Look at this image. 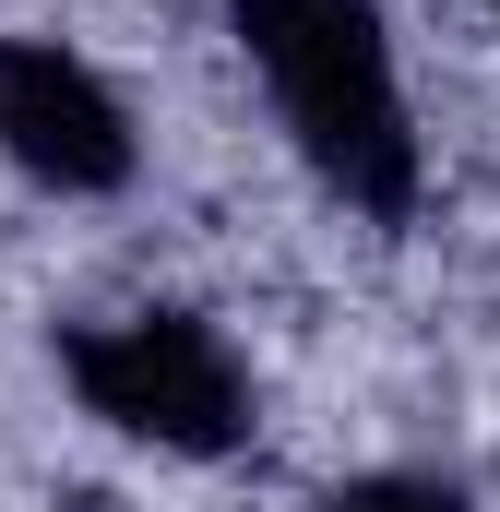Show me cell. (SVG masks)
Segmentation results:
<instances>
[{"instance_id":"6da1fadb","label":"cell","mask_w":500,"mask_h":512,"mask_svg":"<svg viewBox=\"0 0 500 512\" xmlns=\"http://www.w3.org/2000/svg\"><path fill=\"white\" fill-rule=\"evenodd\" d=\"M227 36L262 72L310 179L381 227H405L417 215V108H405L381 0H227Z\"/></svg>"},{"instance_id":"7a4b0ae2","label":"cell","mask_w":500,"mask_h":512,"mask_svg":"<svg viewBox=\"0 0 500 512\" xmlns=\"http://www.w3.org/2000/svg\"><path fill=\"white\" fill-rule=\"evenodd\" d=\"M60 382L96 429L143 453L215 465L250 441V370L203 310H120V322H60Z\"/></svg>"},{"instance_id":"3957f363","label":"cell","mask_w":500,"mask_h":512,"mask_svg":"<svg viewBox=\"0 0 500 512\" xmlns=\"http://www.w3.org/2000/svg\"><path fill=\"white\" fill-rule=\"evenodd\" d=\"M0 155H12L36 191L96 203V191L131 179L143 143H131L120 84H108L84 48H60V36H0Z\"/></svg>"},{"instance_id":"277c9868","label":"cell","mask_w":500,"mask_h":512,"mask_svg":"<svg viewBox=\"0 0 500 512\" xmlns=\"http://www.w3.org/2000/svg\"><path fill=\"white\" fill-rule=\"evenodd\" d=\"M322 512H477L453 477H417V465H370V477H334Z\"/></svg>"},{"instance_id":"5b68a950","label":"cell","mask_w":500,"mask_h":512,"mask_svg":"<svg viewBox=\"0 0 500 512\" xmlns=\"http://www.w3.org/2000/svg\"><path fill=\"white\" fill-rule=\"evenodd\" d=\"M72 512H120V501H72Z\"/></svg>"},{"instance_id":"8992f818","label":"cell","mask_w":500,"mask_h":512,"mask_svg":"<svg viewBox=\"0 0 500 512\" xmlns=\"http://www.w3.org/2000/svg\"><path fill=\"white\" fill-rule=\"evenodd\" d=\"M489 12H500V0H489Z\"/></svg>"}]
</instances>
